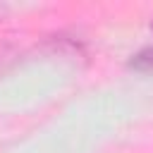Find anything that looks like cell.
<instances>
[{"instance_id":"cell-2","label":"cell","mask_w":153,"mask_h":153,"mask_svg":"<svg viewBox=\"0 0 153 153\" xmlns=\"http://www.w3.org/2000/svg\"><path fill=\"white\" fill-rule=\"evenodd\" d=\"M12 60H14V50H12L7 43H0V72H2Z\"/></svg>"},{"instance_id":"cell-3","label":"cell","mask_w":153,"mask_h":153,"mask_svg":"<svg viewBox=\"0 0 153 153\" xmlns=\"http://www.w3.org/2000/svg\"><path fill=\"white\" fill-rule=\"evenodd\" d=\"M151 29H153V24H151Z\"/></svg>"},{"instance_id":"cell-1","label":"cell","mask_w":153,"mask_h":153,"mask_svg":"<svg viewBox=\"0 0 153 153\" xmlns=\"http://www.w3.org/2000/svg\"><path fill=\"white\" fill-rule=\"evenodd\" d=\"M129 69H134V72H143V74H151V72H153V45L141 48L139 53H134V55L129 57Z\"/></svg>"}]
</instances>
